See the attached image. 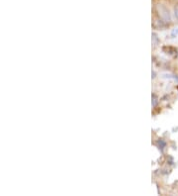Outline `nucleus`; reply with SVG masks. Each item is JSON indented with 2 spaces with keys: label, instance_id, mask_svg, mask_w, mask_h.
Masks as SVG:
<instances>
[{
  "label": "nucleus",
  "instance_id": "nucleus-1",
  "mask_svg": "<svg viewBox=\"0 0 178 196\" xmlns=\"http://www.w3.org/2000/svg\"><path fill=\"white\" fill-rule=\"evenodd\" d=\"M158 10H159V15L161 16V18L165 21H170V14H169V10L164 7V6H159L158 7Z\"/></svg>",
  "mask_w": 178,
  "mask_h": 196
},
{
  "label": "nucleus",
  "instance_id": "nucleus-2",
  "mask_svg": "<svg viewBox=\"0 0 178 196\" xmlns=\"http://www.w3.org/2000/svg\"><path fill=\"white\" fill-rule=\"evenodd\" d=\"M174 14H175V17L178 19V5L175 7V9H174Z\"/></svg>",
  "mask_w": 178,
  "mask_h": 196
},
{
  "label": "nucleus",
  "instance_id": "nucleus-3",
  "mask_svg": "<svg viewBox=\"0 0 178 196\" xmlns=\"http://www.w3.org/2000/svg\"><path fill=\"white\" fill-rule=\"evenodd\" d=\"M175 34H176V35L178 34V30H177V31H176V30H174V31L172 32V36L174 37V35H175Z\"/></svg>",
  "mask_w": 178,
  "mask_h": 196
}]
</instances>
